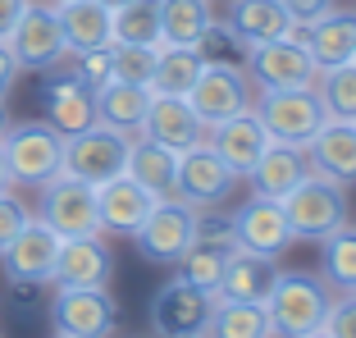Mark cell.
Wrapping results in <instances>:
<instances>
[{
    "mask_svg": "<svg viewBox=\"0 0 356 338\" xmlns=\"http://www.w3.org/2000/svg\"><path fill=\"white\" fill-rule=\"evenodd\" d=\"M329 302H334V288L320 275H306V270H279L265 293V316H270L274 338H302L315 334L320 320H325Z\"/></svg>",
    "mask_w": 356,
    "mask_h": 338,
    "instance_id": "obj_1",
    "label": "cell"
},
{
    "mask_svg": "<svg viewBox=\"0 0 356 338\" xmlns=\"http://www.w3.org/2000/svg\"><path fill=\"white\" fill-rule=\"evenodd\" d=\"M0 151H5L10 183H23V188H42L64 169V138L46 119L10 124V133L0 138Z\"/></svg>",
    "mask_w": 356,
    "mask_h": 338,
    "instance_id": "obj_2",
    "label": "cell"
},
{
    "mask_svg": "<svg viewBox=\"0 0 356 338\" xmlns=\"http://www.w3.org/2000/svg\"><path fill=\"white\" fill-rule=\"evenodd\" d=\"M283 215L293 224V238L320 243L325 233H334L338 224H347V183L311 169V174L283 197Z\"/></svg>",
    "mask_w": 356,
    "mask_h": 338,
    "instance_id": "obj_3",
    "label": "cell"
},
{
    "mask_svg": "<svg viewBox=\"0 0 356 338\" xmlns=\"http://www.w3.org/2000/svg\"><path fill=\"white\" fill-rule=\"evenodd\" d=\"M128 151H133V138L96 119L92 128H83V133H74V138H64V169H60V174L101 188V183L128 174Z\"/></svg>",
    "mask_w": 356,
    "mask_h": 338,
    "instance_id": "obj_4",
    "label": "cell"
},
{
    "mask_svg": "<svg viewBox=\"0 0 356 338\" xmlns=\"http://www.w3.org/2000/svg\"><path fill=\"white\" fill-rule=\"evenodd\" d=\"M252 115L261 119V128L270 133V142L283 147H311V138L325 128V106L315 87H283V92H261V101L252 106Z\"/></svg>",
    "mask_w": 356,
    "mask_h": 338,
    "instance_id": "obj_5",
    "label": "cell"
},
{
    "mask_svg": "<svg viewBox=\"0 0 356 338\" xmlns=\"http://www.w3.org/2000/svg\"><path fill=\"white\" fill-rule=\"evenodd\" d=\"M197 224H201V211H192L188 201L160 197L156 206H151V215L137 224L133 243H137V252H142V261H151V265H178V261H183V252L192 247V238H197Z\"/></svg>",
    "mask_w": 356,
    "mask_h": 338,
    "instance_id": "obj_6",
    "label": "cell"
},
{
    "mask_svg": "<svg viewBox=\"0 0 356 338\" xmlns=\"http://www.w3.org/2000/svg\"><path fill=\"white\" fill-rule=\"evenodd\" d=\"M188 106L201 115L206 128H215L229 115L252 110V78H247V69L233 64V60H206L201 74H197V83H192V92H188Z\"/></svg>",
    "mask_w": 356,
    "mask_h": 338,
    "instance_id": "obj_7",
    "label": "cell"
},
{
    "mask_svg": "<svg viewBox=\"0 0 356 338\" xmlns=\"http://www.w3.org/2000/svg\"><path fill=\"white\" fill-rule=\"evenodd\" d=\"M247 78H252L261 92H283V87H315L320 78V64L311 60L297 37H279V42H261L247 46Z\"/></svg>",
    "mask_w": 356,
    "mask_h": 338,
    "instance_id": "obj_8",
    "label": "cell"
},
{
    "mask_svg": "<svg viewBox=\"0 0 356 338\" xmlns=\"http://www.w3.org/2000/svg\"><path fill=\"white\" fill-rule=\"evenodd\" d=\"M238 188V174L224 165L215 151L201 142V147L178 151V174H174V197L188 201L192 211H215L229 201V192Z\"/></svg>",
    "mask_w": 356,
    "mask_h": 338,
    "instance_id": "obj_9",
    "label": "cell"
},
{
    "mask_svg": "<svg viewBox=\"0 0 356 338\" xmlns=\"http://www.w3.org/2000/svg\"><path fill=\"white\" fill-rule=\"evenodd\" d=\"M60 238H96L101 233V211H96V188L78 183L69 174H55L42 183V215Z\"/></svg>",
    "mask_w": 356,
    "mask_h": 338,
    "instance_id": "obj_10",
    "label": "cell"
},
{
    "mask_svg": "<svg viewBox=\"0 0 356 338\" xmlns=\"http://www.w3.org/2000/svg\"><path fill=\"white\" fill-rule=\"evenodd\" d=\"M119 307L110 288H55L51 325L64 338H110L115 334Z\"/></svg>",
    "mask_w": 356,
    "mask_h": 338,
    "instance_id": "obj_11",
    "label": "cell"
},
{
    "mask_svg": "<svg viewBox=\"0 0 356 338\" xmlns=\"http://www.w3.org/2000/svg\"><path fill=\"white\" fill-rule=\"evenodd\" d=\"M210 307H215V297H210L206 288H197V284L174 275L151 297V329H156L160 338H197V334H206Z\"/></svg>",
    "mask_w": 356,
    "mask_h": 338,
    "instance_id": "obj_12",
    "label": "cell"
},
{
    "mask_svg": "<svg viewBox=\"0 0 356 338\" xmlns=\"http://www.w3.org/2000/svg\"><path fill=\"white\" fill-rule=\"evenodd\" d=\"M233 224V238H238L242 252H256V256H283L288 247L297 243L293 238V224H288V215H283V201L274 197H247L238 206V215H229Z\"/></svg>",
    "mask_w": 356,
    "mask_h": 338,
    "instance_id": "obj_13",
    "label": "cell"
},
{
    "mask_svg": "<svg viewBox=\"0 0 356 338\" xmlns=\"http://www.w3.org/2000/svg\"><path fill=\"white\" fill-rule=\"evenodd\" d=\"M60 233L51 229L46 220H28L19 229V238H14L5 252H0V261H5V279L10 284H51L55 279V261H60Z\"/></svg>",
    "mask_w": 356,
    "mask_h": 338,
    "instance_id": "obj_14",
    "label": "cell"
},
{
    "mask_svg": "<svg viewBox=\"0 0 356 338\" xmlns=\"http://www.w3.org/2000/svg\"><path fill=\"white\" fill-rule=\"evenodd\" d=\"M5 46H10L19 69H55L69 55L60 19H55V5H28L23 19L14 23V32L5 37Z\"/></svg>",
    "mask_w": 356,
    "mask_h": 338,
    "instance_id": "obj_15",
    "label": "cell"
},
{
    "mask_svg": "<svg viewBox=\"0 0 356 338\" xmlns=\"http://www.w3.org/2000/svg\"><path fill=\"white\" fill-rule=\"evenodd\" d=\"M233 252H238L233 224H229V220H201L192 247L183 252V261H178V279H188V284L215 293V284H220L224 265L233 261Z\"/></svg>",
    "mask_w": 356,
    "mask_h": 338,
    "instance_id": "obj_16",
    "label": "cell"
},
{
    "mask_svg": "<svg viewBox=\"0 0 356 338\" xmlns=\"http://www.w3.org/2000/svg\"><path fill=\"white\" fill-rule=\"evenodd\" d=\"M206 147L215 151L238 179H247V174L256 169V160L265 156V147H270V133L261 128V119H256L252 110H242V115H229L224 124L210 128Z\"/></svg>",
    "mask_w": 356,
    "mask_h": 338,
    "instance_id": "obj_17",
    "label": "cell"
},
{
    "mask_svg": "<svg viewBox=\"0 0 356 338\" xmlns=\"http://www.w3.org/2000/svg\"><path fill=\"white\" fill-rule=\"evenodd\" d=\"M206 133L210 128L188 106V96H156L151 92V110H147V124H142V138L160 142L169 151H188V147H201Z\"/></svg>",
    "mask_w": 356,
    "mask_h": 338,
    "instance_id": "obj_18",
    "label": "cell"
},
{
    "mask_svg": "<svg viewBox=\"0 0 356 338\" xmlns=\"http://www.w3.org/2000/svg\"><path fill=\"white\" fill-rule=\"evenodd\" d=\"M115 275V256L110 247L96 238H64L60 243V261H55V288H105Z\"/></svg>",
    "mask_w": 356,
    "mask_h": 338,
    "instance_id": "obj_19",
    "label": "cell"
},
{
    "mask_svg": "<svg viewBox=\"0 0 356 338\" xmlns=\"http://www.w3.org/2000/svg\"><path fill=\"white\" fill-rule=\"evenodd\" d=\"M151 206H156V197H151V192L142 188L133 174H119V179H110V183H101V188H96L101 233H124V238H133L137 224L151 215Z\"/></svg>",
    "mask_w": 356,
    "mask_h": 338,
    "instance_id": "obj_20",
    "label": "cell"
},
{
    "mask_svg": "<svg viewBox=\"0 0 356 338\" xmlns=\"http://www.w3.org/2000/svg\"><path fill=\"white\" fill-rule=\"evenodd\" d=\"M42 101H46V124H51L60 138H74V133H83V128L96 124V92L83 78H51Z\"/></svg>",
    "mask_w": 356,
    "mask_h": 338,
    "instance_id": "obj_21",
    "label": "cell"
},
{
    "mask_svg": "<svg viewBox=\"0 0 356 338\" xmlns=\"http://www.w3.org/2000/svg\"><path fill=\"white\" fill-rule=\"evenodd\" d=\"M229 32L242 46H261V42H279V37H297V23L283 10V0H233Z\"/></svg>",
    "mask_w": 356,
    "mask_h": 338,
    "instance_id": "obj_22",
    "label": "cell"
},
{
    "mask_svg": "<svg viewBox=\"0 0 356 338\" xmlns=\"http://www.w3.org/2000/svg\"><path fill=\"white\" fill-rule=\"evenodd\" d=\"M297 42L311 51V60L320 64V69L347 64V60H352V51H356V14H347V10L320 14L315 23L297 28Z\"/></svg>",
    "mask_w": 356,
    "mask_h": 338,
    "instance_id": "obj_23",
    "label": "cell"
},
{
    "mask_svg": "<svg viewBox=\"0 0 356 338\" xmlns=\"http://www.w3.org/2000/svg\"><path fill=\"white\" fill-rule=\"evenodd\" d=\"M311 174V160H306V147H283V142H270L265 156L256 160V169L247 174L252 179V192L256 197H274L283 201L297 183Z\"/></svg>",
    "mask_w": 356,
    "mask_h": 338,
    "instance_id": "obj_24",
    "label": "cell"
},
{
    "mask_svg": "<svg viewBox=\"0 0 356 338\" xmlns=\"http://www.w3.org/2000/svg\"><path fill=\"white\" fill-rule=\"evenodd\" d=\"M274 275H279V270H274L270 256H256V252H242L238 247L210 297H215V302H265Z\"/></svg>",
    "mask_w": 356,
    "mask_h": 338,
    "instance_id": "obj_25",
    "label": "cell"
},
{
    "mask_svg": "<svg viewBox=\"0 0 356 338\" xmlns=\"http://www.w3.org/2000/svg\"><path fill=\"white\" fill-rule=\"evenodd\" d=\"M147 110H151V87H137V83H110L96 87V119L128 138H142V124H147Z\"/></svg>",
    "mask_w": 356,
    "mask_h": 338,
    "instance_id": "obj_26",
    "label": "cell"
},
{
    "mask_svg": "<svg viewBox=\"0 0 356 338\" xmlns=\"http://www.w3.org/2000/svg\"><path fill=\"white\" fill-rule=\"evenodd\" d=\"M306 160H311V169H320L338 183H356V124L325 119V128L306 147Z\"/></svg>",
    "mask_w": 356,
    "mask_h": 338,
    "instance_id": "obj_27",
    "label": "cell"
},
{
    "mask_svg": "<svg viewBox=\"0 0 356 338\" xmlns=\"http://www.w3.org/2000/svg\"><path fill=\"white\" fill-rule=\"evenodd\" d=\"M215 28L210 0H160V46H192L201 51Z\"/></svg>",
    "mask_w": 356,
    "mask_h": 338,
    "instance_id": "obj_28",
    "label": "cell"
},
{
    "mask_svg": "<svg viewBox=\"0 0 356 338\" xmlns=\"http://www.w3.org/2000/svg\"><path fill=\"white\" fill-rule=\"evenodd\" d=\"M55 19H60L69 55L92 51V46H110V10H105L101 0H60Z\"/></svg>",
    "mask_w": 356,
    "mask_h": 338,
    "instance_id": "obj_29",
    "label": "cell"
},
{
    "mask_svg": "<svg viewBox=\"0 0 356 338\" xmlns=\"http://www.w3.org/2000/svg\"><path fill=\"white\" fill-rule=\"evenodd\" d=\"M128 174H133L151 197H174V174H178V151L160 147L151 138H133V151H128Z\"/></svg>",
    "mask_w": 356,
    "mask_h": 338,
    "instance_id": "obj_30",
    "label": "cell"
},
{
    "mask_svg": "<svg viewBox=\"0 0 356 338\" xmlns=\"http://www.w3.org/2000/svg\"><path fill=\"white\" fill-rule=\"evenodd\" d=\"M201 338H274L265 302H215Z\"/></svg>",
    "mask_w": 356,
    "mask_h": 338,
    "instance_id": "obj_31",
    "label": "cell"
},
{
    "mask_svg": "<svg viewBox=\"0 0 356 338\" xmlns=\"http://www.w3.org/2000/svg\"><path fill=\"white\" fill-rule=\"evenodd\" d=\"M320 279L334 293H356V224H338L320 238Z\"/></svg>",
    "mask_w": 356,
    "mask_h": 338,
    "instance_id": "obj_32",
    "label": "cell"
},
{
    "mask_svg": "<svg viewBox=\"0 0 356 338\" xmlns=\"http://www.w3.org/2000/svg\"><path fill=\"white\" fill-rule=\"evenodd\" d=\"M110 46H160V0H128L110 10Z\"/></svg>",
    "mask_w": 356,
    "mask_h": 338,
    "instance_id": "obj_33",
    "label": "cell"
},
{
    "mask_svg": "<svg viewBox=\"0 0 356 338\" xmlns=\"http://www.w3.org/2000/svg\"><path fill=\"white\" fill-rule=\"evenodd\" d=\"M206 55L192 51V46H160L156 55V74H151V92L156 96H188L197 83Z\"/></svg>",
    "mask_w": 356,
    "mask_h": 338,
    "instance_id": "obj_34",
    "label": "cell"
},
{
    "mask_svg": "<svg viewBox=\"0 0 356 338\" xmlns=\"http://www.w3.org/2000/svg\"><path fill=\"white\" fill-rule=\"evenodd\" d=\"M315 96L325 106L329 119L338 124H356V64H334V69H320L315 78Z\"/></svg>",
    "mask_w": 356,
    "mask_h": 338,
    "instance_id": "obj_35",
    "label": "cell"
},
{
    "mask_svg": "<svg viewBox=\"0 0 356 338\" xmlns=\"http://www.w3.org/2000/svg\"><path fill=\"white\" fill-rule=\"evenodd\" d=\"M156 55H160V46H115V74H110V78H119V83H137V87H151Z\"/></svg>",
    "mask_w": 356,
    "mask_h": 338,
    "instance_id": "obj_36",
    "label": "cell"
},
{
    "mask_svg": "<svg viewBox=\"0 0 356 338\" xmlns=\"http://www.w3.org/2000/svg\"><path fill=\"white\" fill-rule=\"evenodd\" d=\"M74 60H78L74 78H83L92 92L101 83H110V74H115V46H92V51H78Z\"/></svg>",
    "mask_w": 356,
    "mask_h": 338,
    "instance_id": "obj_37",
    "label": "cell"
},
{
    "mask_svg": "<svg viewBox=\"0 0 356 338\" xmlns=\"http://www.w3.org/2000/svg\"><path fill=\"white\" fill-rule=\"evenodd\" d=\"M320 329H325L329 338H356V293H334Z\"/></svg>",
    "mask_w": 356,
    "mask_h": 338,
    "instance_id": "obj_38",
    "label": "cell"
},
{
    "mask_svg": "<svg viewBox=\"0 0 356 338\" xmlns=\"http://www.w3.org/2000/svg\"><path fill=\"white\" fill-rule=\"evenodd\" d=\"M28 220H32L28 206H23V201L14 197L10 188H0V252H5V247L19 238V229H23Z\"/></svg>",
    "mask_w": 356,
    "mask_h": 338,
    "instance_id": "obj_39",
    "label": "cell"
},
{
    "mask_svg": "<svg viewBox=\"0 0 356 338\" xmlns=\"http://www.w3.org/2000/svg\"><path fill=\"white\" fill-rule=\"evenodd\" d=\"M283 10L293 14V23H297V28H306V23H315L320 14H329V10H334V0H283Z\"/></svg>",
    "mask_w": 356,
    "mask_h": 338,
    "instance_id": "obj_40",
    "label": "cell"
},
{
    "mask_svg": "<svg viewBox=\"0 0 356 338\" xmlns=\"http://www.w3.org/2000/svg\"><path fill=\"white\" fill-rule=\"evenodd\" d=\"M32 0H0V42L14 32V23L23 19V10H28Z\"/></svg>",
    "mask_w": 356,
    "mask_h": 338,
    "instance_id": "obj_41",
    "label": "cell"
},
{
    "mask_svg": "<svg viewBox=\"0 0 356 338\" xmlns=\"http://www.w3.org/2000/svg\"><path fill=\"white\" fill-rule=\"evenodd\" d=\"M14 83H19V64H14L10 46L0 42V96H10V92H14Z\"/></svg>",
    "mask_w": 356,
    "mask_h": 338,
    "instance_id": "obj_42",
    "label": "cell"
},
{
    "mask_svg": "<svg viewBox=\"0 0 356 338\" xmlns=\"http://www.w3.org/2000/svg\"><path fill=\"white\" fill-rule=\"evenodd\" d=\"M10 124H14V119H10V106H5V96H0V138L10 133Z\"/></svg>",
    "mask_w": 356,
    "mask_h": 338,
    "instance_id": "obj_43",
    "label": "cell"
},
{
    "mask_svg": "<svg viewBox=\"0 0 356 338\" xmlns=\"http://www.w3.org/2000/svg\"><path fill=\"white\" fill-rule=\"evenodd\" d=\"M0 188H14V183H10V169H5V151H0Z\"/></svg>",
    "mask_w": 356,
    "mask_h": 338,
    "instance_id": "obj_44",
    "label": "cell"
},
{
    "mask_svg": "<svg viewBox=\"0 0 356 338\" xmlns=\"http://www.w3.org/2000/svg\"><path fill=\"white\" fill-rule=\"evenodd\" d=\"M105 10H119V5H128V0H101Z\"/></svg>",
    "mask_w": 356,
    "mask_h": 338,
    "instance_id": "obj_45",
    "label": "cell"
},
{
    "mask_svg": "<svg viewBox=\"0 0 356 338\" xmlns=\"http://www.w3.org/2000/svg\"><path fill=\"white\" fill-rule=\"evenodd\" d=\"M302 338H329V334H325V329H315V334H302Z\"/></svg>",
    "mask_w": 356,
    "mask_h": 338,
    "instance_id": "obj_46",
    "label": "cell"
},
{
    "mask_svg": "<svg viewBox=\"0 0 356 338\" xmlns=\"http://www.w3.org/2000/svg\"><path fill=\"white\" fill-rule=\"evenodd\" d=\"M352 64H356V51H352Z\"/></svg>",
    "mask_w": 356,
    "mask_h": 338,
    "instance_id": "obj_47",
    "label": "cell"
},
{
    "mask_svg": "<svg viewBox=\"0 0 356 338\" xmlns=\"http://www.w3.org/2000/svg\"><path fill=\"white\" fill-rule=\"evenodd\" d=\"M55 338H64V334H55Z\"/></svg>",
    "mask_w": 356,
    "mask_h": 338,
    "instance_id": "obj_48",
    "label": "cell"
},
{
    "mask_svg": "<svg viewBox=\"0 0 356 338\" xmlns=\"http://www.w3.org/2000/svg\"><path fill=\"white\" fill-rule=\"evenodd\" d=\"M55 5H60V0H55Z\"/></svg>",
    "mask_w": 356,
    "mask_h": 338,
    "instance_id": "obj_49",
    "label": "cell"
},
{
    "mask_svg": "<svg viewBox=\"0 0 356 338\" xmlns=\"http://www.w3.org/2000/svg\"><path fill=\"white\" fill-rule=\"evenodd\" d=\"M197 338H201V334H197Z\"/></svg>",
    "mask_w": 356,
    "mask_h": 338,
    "instance_id": "obj_50",
    "label": "cell"
}]
</instances>
